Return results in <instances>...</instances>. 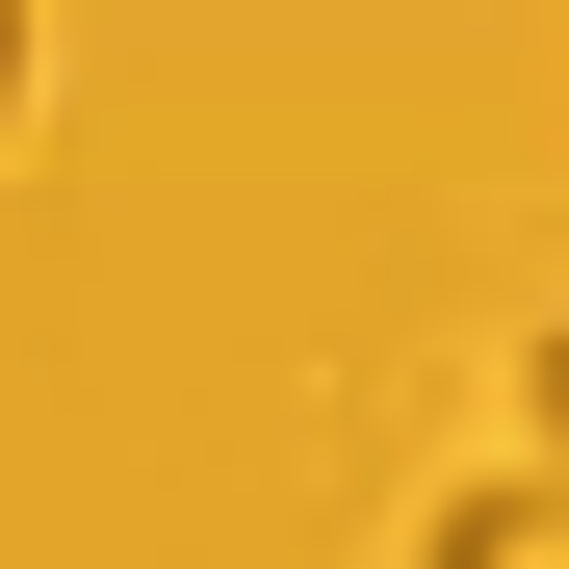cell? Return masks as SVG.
<instances>
[{"label":"cell","mask_w":569,"mask_h":569,"mask_svg":"<svg viewBox=\"0 0 569 569\" xmlns=\"http://www.w3.org/2000/svg\"><path fill=\"white\" fill-rule=\"evenodd\" d=\"M0 104H27V27H0Z\"/></svg>","instance_id":"3"},{"label":"cell","mask_w":569,"mask_h":569,"mask_svg":"<svg viewBox=\"0 0 569 569\" xmlns=\"http://www.w3.org/2000/svg\"><path fill=\"white\" fill-rule=\"evenodd\" d=\"M518 389H543V492H569V311H543V362H518Z\"/></svg>","instance_id":"2"},{"label":"cell","mask_w":569,"mask_h":569,"mask_svg":"<svg viewBox=\"0 0 569 569\" xmlns=\"http://www.w3.org/2000/svg\"><path fill=\"white\" fill-rule=\"evenodd\" d=\"M415 569H569V492H543V466H518V492H440Z\"/></svg>","instance_id":"1"}]
</instances>
